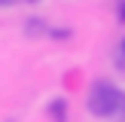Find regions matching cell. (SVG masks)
I'll list each match as a JSON object with an SVG mask.
<instances>
[{"label": "cell", "mask_w": 125, "mask_h": 122, "mask_svg": "<svg viewBox=\"0 0 125 122\" xmlns=\"http://www.w3.org/2000/svg\"><path fill=\"white\" fill-rule=\"evenodd\" d=\"M85 107L98 119H125V92L110 82H95Z\"/></svg>", "instance_id": "6da1fadb"}, {"label": "cell", "mask_w": 125, "mask_h": 122, "mask_svg": "<svg viewBox=\"0 0 125 122\" xmlns=\"http://www.w3.org/2000/svg\"><path fill=\"white\" fill-rule=\"evenodd\" d=\"M49 116H52V122H67V101L64 98H55L49 104Z\"/></svg>", "instance_id": "7a4b0ae2"}, {"label": "cell", "mask_w": 125, "mask_h": 122, "mask_svg": "<svg viewBox=\"0 0 125 122\" xmlns=\"http://www.w3.org/2000/svg\"><path fill=\"white\" fill-rule=\"evenodd\" d=\"M116 18L125 21V0H116Z\"/></svg>", "instance_id": "3957f363"}, {"label": "cell", "mask_w": 125, "mask_h": 122, "mask_svg": "<svg viewBox=\"0 0 125 122\" xmlns=\"http://www.w3.org/2000/svg\"><path fill=\"white\" fill-rule=\"evenodd\" d=\"M119 55H122V64H125V37H122V43H119Z\"/></svg>", "instance_id": "277c9868"}, {"label": "cell", "mask_w": 125, "mask_h": 122, "mask_svg": "<svg viewBox=\"0 0 125 122\" xmlns=\"http://www.w3.org/2000/svg\"><path fill=\"white\" fill-rule=\"evenodd\" d=\"M6 3H12V0H0V6H6Z\"/></svg>", "instance_id": "5b68a950"}, {"label": "cell", "mask_w": 125, "mask_h": 122, "mask_svg": "<svg viewBox=\"0 0 125 122\" xmlns=\"http://www.w3.org/2000/svg\"><path fill=\"white\" fill-rule=\"evenodd\" d=\"M28 3H37V0H28Z\"/></svg>", "instance_id": "8992f818"}]
</instances>
